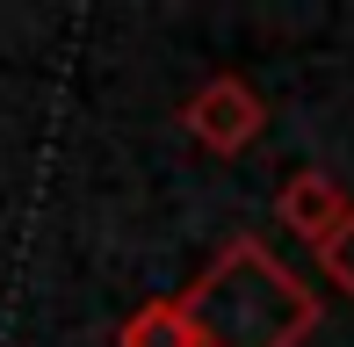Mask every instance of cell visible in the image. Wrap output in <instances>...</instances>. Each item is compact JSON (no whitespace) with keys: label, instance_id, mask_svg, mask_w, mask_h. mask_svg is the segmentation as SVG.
I'll return each mask as SVG.
<instances>
[{"label":"cell","instance_id":"obj_2","mask_svg":"<svg viewBox=\"0 0 354 347\" xmlns=\"http://www.w3.org/2000/svg\"><path fill=\"white\" fill-rule=\"evenodd\" d=\"M181 123H188V138L210 145V152H246L253 138H261V123H268V102H261L246 80L224 73V80H203V87L181 102Z\"/></svg>","mask_w":354,"mask_h":347},{"label":"cell","instance_id":"obj_5","mask_svg":"<svg viewBox=\"0 0 354 347\" xmlns=\"http://www.w3.org/2000/svg\"><path fill=\"white\" fill-rule=\"evenodd\" d=\"M318 268H326V275H333V282H340V290L354 297V217H347L340 232H333L326 246H318Z\"/></svg>","mask_w":354,"mask_h":347},{"label":"cell","instance_id":"obj_4","mask_svg":"<svg viewBox=\"0 0 354 347\" xmlns=\"http://www.w3.org/2000/svg\"><path fill=\"white\" fill-rule=\"evenodd\" d=\"M116 347H196V326H188L181 297H152V304H138L123 319Z\"/></svg>","mask_w":354,"mask_h":347},{"label":"cell","instance_id":"obj_3","mask_svg":"<svg viewBox=\"0 0 354 347\" xmlns=\"http://www.w3.org/2000/svg\"><path fill=\"white\" fill-rule=\"evenodd\" d=\"M275 217H282V232H297V239L326 246L333 232H340L347 217H354V203H347V188L333 181V174L304 167V174H289V181L275 188Z\"/></svg>","mask_w":354,"mask_h":347},{"label":"cell","instance_id":"obj_1","mask_svg":"<svg viewBox=\"0 0 354 347\" xmlns=\"http://www.w3.org/2000/svg\"><path fill=\"white\" fill-rule=\"evenodd\" d=\"M196 347H304L318 333V297L261 239H232L181 290Z\"/></svg>","mask_w":354,"mask_h":347}]
</instances>
